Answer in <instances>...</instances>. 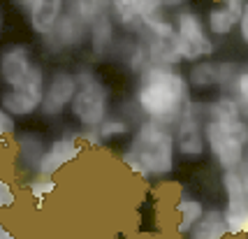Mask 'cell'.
<instances>
[{
	"mask_svg": "<svg viewBox=\"0 0 248 239\" xmlns=\"http://www.w3.org/2000/svg\"><path fill=\"white\" fill-rule=\"evenodd\" d=\"M193 102L188 77L179 65L149 61L137 72L135 109L141 119L174 126L193 107Z\"/></svg>",
	"mask_w": 248,
	"mask_h": 239,
	"instance_id": "cell-1",
	"label": "cell"
},
{
	"mask_svg": "<svg viewBox=\"0 0 248 239\" xmlns=\"http://www.w3.org/2000/svg\"><path fill=\"white\" fill-rule=\"evenodd\" d=\"M123 165L140 179H165L176 170L174 126L141 119L130 132L128 149L121 156Z\"/></svg>",
	"mask_w": 248,
	"mask_h": 239,
	"instance_id": "cell-2",
	"label": "cell"
},
{
	"mask_svg": "<svg viewBox=\"0 0 248 239\" xmlns=\"http://www.w3.org/2000/svg\"><path fill=\"white\" fill-rule=\"evenodd\" d=\"M202 132L206 142V153L225 172L237 170L244 163V151L248 144V121L234 119H204Z\"/></svg>",
	"mask_w": 248,
	"mask_h": 239,
	"instance_id": "cell-3",
	"label": "cell"
},
{
	"mask_svg": "<svg viewBox=\"0 0 248 239\" xmlns=\"http://www.w3.org/2000/svg\"><path fill=\"white\" fill-rule=\"evenodd\" d=\"M75 75H77V91L72 96L67 114L75 119L79 128H97L109 116V109H111L109 86L91 67H81V70H77Z\"/></svg>",
	"mask_w": 248,
	"mask_h": 239,
	"instance_id": "cell-4",
	"label": "cell"
},
{
	"mask_svg": "<svg viewBox=\"0 0 248 239\" xmlns=\"http://www.w3.org/2000/svg\"><path fill=\"white\" fill-rule=\"evenodd\" d=\"M172 21H174V31H176L181 63H195V61L211 58V56L216 54L214 35L209 33L202 14L181 7V10L174 12Z\"/></svg>",
	"mask_w": 248,
	"mask_h": 239,
	"instance_id": "cell-5",
	"label": "cell"
},
{
	"mask_svg": "<svg viewBox=\"0 0 248 239\" xmlns=\"http://www.w3.org/2000/svg\"><path fill=\"white\" fill-rule=\"evenodd\" d=\"M137 35L146 44L151 61H155V63H170V65H181V54H179L174 21L165 16V12L144 19L141 26L137 28Z\"/></svg>",
	"mask_w": 248,
	"mask_h": 239,
	"instance_id": "cell-6",
	"label": "cell"
},
{
	"mask_svg": "<svg viewBox=\"0 0 248 239\" xmlns=\"http://www.w3.org/2000/svg\"><path fill=\"white\" fill-rule=\"evenodd\" d=\"M86 40H88V21L65 0V10L61 14V19L42 37L46 51L49 54H67V51L86 47Z\"/></svg>",
	"mask_w": 248,
	"mask_h": 239,
	"instance_id": "cell-7",
	"label": "cell"
},
{
	"mask_svg": "<svg viewBox=\"0 0 248 239\" xmlns=\"http://www.w3.org/2000/svg\"><path fill=\"white\" fill-rule=\"evenodd\" d=\"M223 191H225L223 214H225L230 237H239L244 230V221L248 216V184L241 167L223 172Z\"/></svg>",
	"mask_w": 248,
	"mask_h": 239,
	"instance_id": "cell-8",
	"label": "cell"
},
{
	"mask_svg": "<svg viewBox=\"0 0 248 239\" xmlns=\"http://www.w3.org/2000/svg\"><path fill=\"white\" fill-rule=\"evenodd\" d=\"M77 91V75L72 70H65L58 67L51 75L46 77V84H44V96L40 102V112L44 119H56V116H63L70 109L72 96Z\"/></svg>",
	"mask_w": 248,
	"mask_h": 239,
	"instance_id": "cell-9",
	"label": "cell"
},
{
	"mask_svg": "<svg viewBox=\"0 0 248 239\" xmlns=\"http://www.w3.org/2000/svg\"><path fill=\"white\" fill-rule=\"evenodd\" d=\"M202 105L193 102V107L174 123V142L176 156L186 160H200L206 153V142L202 132Z\"/></svg>",
	"mask_w": 248,
	"mask_h": 239,
	"instance_id": "cell-10",
	"label": "cell"
},
{
	"mask_svg": "<svg viewBox=\"0 0 248 239\" xmlns=\"http://www.w3.org/2000/svg\"><path fill=\"white\" fill-rule=\"evenodd\" d=\"M84 153V142L79 137V132H65V135H58L54 140L44 146L42 158L37 163V170L35 172L40 174H58L63 167L72 165L75 160L81 158Z\"/></svg>",
	"mask_w": 248,
	"mask_h": 239,
	"instance_id": "cell-11",
	"label": "cell"
},
{
	"mask_svg": "<svg viewBox=\"0 0 248 239\" xmlns=\"http://www.w3.org/2000/svg\"><path fill=\"white\" fill-rule=\"evenodd\" d=\"M35 56L26 44H7L0 51V84L7 88H19L31 72Z\"/></svg>",
	"mask_w": 248,
	"mask_h": 239,
	"instance_id": "cell-12",
	"label": "cell"
},
{
	"mask_svg": "<svg viewBox=\"0 0 248 239\" xmlns=\"http://www.w3.org/2000/svg\"><path fill=\"white\" fill-rule=\"evenodd\" d=\"M160 12H165L162 0H109V16L130 33H137L144 19Z\"/></svg>",
	"mask_w": 248,
	"mask_h": 239,
	"instance_id": "cell-13",
	"label": "cell"
},
{
	"mask_svg": "<svg viewBox=\"0 0 248 239\" xmlns=\"http://www.w3.org/2000/svg\"><path fill=\"white\" fill-rule=\"evenodd\" d=\"M86 44L95 61L107 58L109 51L116 47V23H114V19L109 14H102V16H97L95 21L88 23Z\"/></svg>",
	"mask_w": 248,
	"mask_h": 239,
	"instance_id": "cell-14",
	"label": "cell"
},
{
	"mask_svg": "<svg viewBox=\"0 0 248 239\" xmlns=\"http://www.w3.org/2000/svg\"><path fill=\"white\" fill-rule=\"evenodd\" d=\"M44 146H46V142L42 140V135H35V132L14 135V163H16V167L21 172L32 174L37 170Z\"/></svg>",
	"mask_w": 248,
	"mask_h": 239,
	"instance_id": "cell-15",
	"label": "cell"
},
{
	"mask_svg": "<svg viewBox=\"0 0 248 239\" xmlns=\"http://www.w3.org/2000/svg\"><path fill=\"white\" fill-rule=\"evenodd\" d=\"M63 10H65V0H35L31 12L26 14L32 35L44 37L56 26V21L61 19Z\"/></svg>",
	"mask_w": 248,
	"mask_h": 239,
	"instance_id": "cell-16",
	"label": "cell"
},
{
	"mask_svg": "<svg viewBox=\"0 0 248 239\" xmlns=\"http://www.w3.org/2000/svg\"><path fill=\"white\" fill-rule=\"evenodd\" d=\"M190 239H225L230 237V230H227V221L223 209H204V214L200 216V221L195 223L190 232Z\"/></svg>",
	"mask_w": 248,
	"mask_h": 239,
	"instance_id": "cell-17",
	"label": "cell"
},
{
	"mask_svg": "<svg viewBox=\"0 0 248 239\" xmlns=\"http://www.w3.org/2000/svg\"><path fill=\"white\" fill-rule=\"evenodd\" d=\"M188 84L193 93H209V91H218V61L211 58H202L195 61L188 67Z\"/></svg>",
	"mask_w": 248,
	"mask_h": 239,
	"instance_id": "cell-18",
	"label": "cell"
},
{
	"mask_svg": "<svg viewBox=\"0 0 248 239\" xmlns=\"http://www.w3.org/2000/svg\"><path fill=\"white\" fill-rule=\"evenodd\" d=\"M0 107L10 112L14 119H28L40 112V100H35L21 88H2L0 91Z\"/></svg>",
	"mask_w": 248,
	"mask_h": 239,
	"instance_id": "cell-19",
	"label": "cell"
},
{
	"mask_svg": "<svg viewBox=\"0 0 248 239\" xmlns=\"http://www.w3.org/2000/svg\"><path fill=\"white\" fill-rule=\"evenodd\" d=\"M204 202L197 200V197H190V195H181L179 202L174 207V214H176V232L179 235H188L190 228L195 223L200 221V216L204 214Z\"/></svg>",
	"mask_w": 248,
	"mask_h": 239,
	"instance_id": "cell-20",
	"label": "cell"
},
{
	"mask_svg": "<svg viewBox=\"0 0 248 239\" xmlns=\"http://www.w3.org/2000/svg\"><path fill=\"white\" fill-rule=\"evenodd\" d=\"M204 23H206V28H209V33L214 35V37H220V40L230 37V35L237 31V16L227 10L223 2L209 7V12H206V16H204Z\"/></svg>",
	"mask_w": 248,
	"mask_h": 239,
	"instance_id": "cell-21",
	"label": "cell"
},
{
	"mask_svg": "<svg viewBox=\"0 0 248 239\" xmlns=\"http://www.w3.org/2000/svg\"><path fill=\"white\" fill-rule=\"evenodd\" d=\"M119 47H121V49H119L121 61H123V65L128 67L132 75H137L141 67L151 61V58H149V49H146V44H144V40H141L137 33H135V37H132V40H128V42H121Z\"/></svg>",
	"mask_w": 248,
	"mask_h": 239,
	"instance_id": "cell-22",
	"label": "cell"
},
{
	"mask_svg": "<svg viewBox=\"0 0 248 239\" xmlns=\"http://www.w3.org/2000/svg\"><path fill=\"white\" fill-rule=\"evenodd\" d=\"M93 132H95L97 144H107V142H116L121 137H128L132 132V123L128 119H123V116H111L109 114L97 128H93Z\"/></svg>",
	"mask_w": 248,
	"mask_h": 239,
	"instance_id": "cell-23",
	"label": "cell"
},
{
	"mask_svg": "<svg viewBox=\"0 0 248 239\" xmlns=\"http://www.w3.org/2000/svg\"><path fill=\"white\" fill-rule=\"evenodd\" d=\"M241 116L232 93H218L214 100L202 105V119H234Z\"/></svg>",
	"mask_w": 248,
	"mask_h": 239,
	"instance_id": "cell-24",
	"label": "cell"
},
{
	"mask_svg": "<svg viewBox=\"0 0 248 239\" xmlns=\"http://www.w3.org/2000/svg\"><path fill=\"white\" fill-rule=\"evenodd\" d=\"M58 184H56L54 174H40V172H32L28 184H26V191L31 195L32 202H44L49 195H54Z\"/></svg>",
	"mask_w": 248,
	"mask_h": 239,
	"instance_id": "cell-25",
	"label": "cell"
},
{
	"mask_svg": "<svg viewBox=\"0 0 248 239\" xmlns=\"http://www.w3.org/2000/svg\"><path fill=\"white\" fill-rule=\"evenodd\" d=\"M88 23L95 21L97 16L109 14V0H67Z\"/></svg>",
	"mask_w": 248,
	"mask_h": 239,
	"instance_id": "cell-26",
	"label": "cell"
},
{
	"mask_svg": "<svg viewBox=\"0 0 248 239\" xmlns=\"http://www.w3.org/2000/svg\"><path fill=\"white\" fill-rule=\"evenodd\" d=\"M230 93H232V98L237 102L241 119L248 121V67L246 70H239V75H237V79H234Z\"/></svg>",
	"mask_w": 248,
	"mask_h": 239,
	"instance_id": "cell-27",
	"label": "cell"
},
{
	"mask_svg": "<svg viewBox=\"0 0 248 239\" xmlns=\"http://www.w3.org/2000/svg\"><path fill=\"white\" fill-rule=\"evenodd\" d=\"M14 135H16V119L0 107V146L14 140Z\"/></svg>",
	"mask_w": 248,
	"mask_h": 239,
	"instance_id": "cell-28",
	"label": "cell"
},
{
	"mask_svg": "<svg viewBox=\"0 0 248 239\" xmlns=\"http://www.w3.org/2000/svg\"><path fill=\"white\" fill-rule=\"evenodd\" d=\"M16 205V191H14V186L2 176L0 172V211H5V209H12V207Z\"/></svg>",
	"mask_w": 248,
	"mask_h": 239,
	"instance_id": "cell-29",
	"label": "cell"
},
{
	"mask_svg": "<svg viewBox=\"0 0 248 239\" xmlns=\"http://www.w3.org/2000/svg\"><path fill=\"white\" fill-rule=\"evenodd\" d=\"M237 31H239V40L248 47V2H246V7H244V12H241V16H239V21H237Z\"/></svg>",
	"mask_w": 248,
	"mask_h": 239,
	"instance_id": "cell-30",
	"label": "cell"
},
{
	"mask_svg": "<svg viewBox=\"0 0 248 239\" xmlns=\"http://www.w3.org/2000/svg\"><path fill=\"white\" fill-rule=\"evenodd\" d=\"M246 2L248 0H223V5L237 16V21H239V16H241V12H244V7H246Z\"/></svg>",
	"mask_w": 248,
	"mask_h": 239,
	"instance_id": "cell-31",
	"label": "cell"
},
{
	"mask_svg": "<svg viewBox=\"0 0 248 239\" xmlns=\"http://www.w3.org/2000/svg\"><path fill=\"white\" fill-rule=\"evenodd\" d=\"M186 2L188 0H162V7L170 12H176V10H181V7H186Z\"/></svg>",
	"mask_w": 248,
	"mask_h": 239,
	"instance_id": "cell-32",
	"label": "cell"
},
{
	"mask_svg": "<svg viewBox=\"0 0 248 239\" xmlns=\"http://www.w3.org/2000/svg\"><path fill=\"white\" fill-rule=\"evenodd\" d=\"M32 2H35V0H12V5H16V10L21 12V14H28V12H31Z\"/></svg>",
	"mask_w": 248,
	"mask_h": 239,
	"instance_id": "cell-33",
	"label": "cell"
},
{
	"mask_svg": "<svg viewBox=\"0 0 248 239\" xmlns=\"http://www.w3.org/2000/svg\"><path fill=\"white\" fill-rule=\"evenodd\" d=\"M241 172L246 176V184H248V144H246V151H244V163H241Z\"/></svg>",
	"mask_w": 248,
	"mask_h": 239,
	"instance_id": "cell-34",
	"label": "cell"
},
{
	"mask_svg": "<svg viewBox=\"0 0 248 239\" xmlns=\"http://www.w3.org/2000/svg\"><path fill=\"white\" fill-rule=\"evenodd\" d=\"M0 239H14V232H12V230H7L2 223H0Z\"/></svg>",
	"mask_w": 248,
	"mask_h": 239,
	"instance_id": "cell-35",
	"label": "cell"
},
{
	"mask_svg": "<svg viewBox=\"0 0 248 239\" xmlns=\"http://www.w3.org/2000/svg\"><path fill=\"white\" fill-rule=\"evenodd\" d=\"M241 235H244V237H248V216H246V221H244V230H241Z\"/></svg>",
	"mask_w": 248,
	"mask_h": 239,
	"instance_id": "cell-36",
	"label": "cell"
},
{
	"mask_svg": "<svg viewBox=\"0 0 248 239\" xmlns=\"http://www.w3.org/2000/svg\"><path fill=\"white\" fill-rule=\"evenodd\" d=\"M0 28H2V14H0Z\"/></svg>",
	"mask_w": 248,
	"mask_h": 239,
	"instance_id": "cell-37",
	"label": "cell"
}]
</instances>
